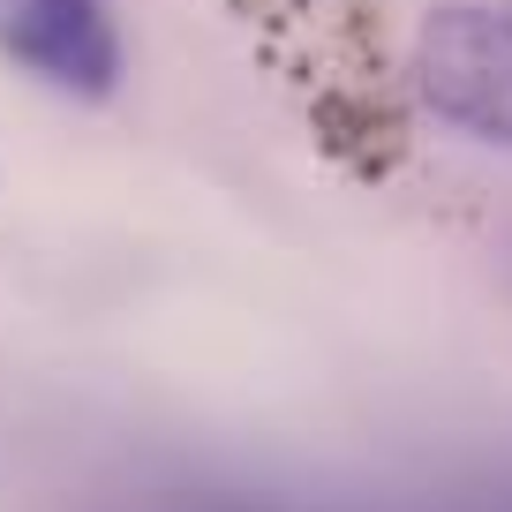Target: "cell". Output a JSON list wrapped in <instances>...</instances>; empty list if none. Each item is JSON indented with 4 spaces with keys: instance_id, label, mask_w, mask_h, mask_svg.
I'll use <instances>...</instances> for the list:
<instances>
[{
    "instance_id": "1",
    "label": "cell",
    "mask_w": 512,
    "mask_h": 512,
    "mask_svg": "<svg viewBox=\"0 0 512 512\" xmlns=\"http://www.w3.org/2000/svg\"><path fill=\"white\" fill-rule=\"evenodd\" d=\"M407 83L445 128L512 151V16L482 0H437L407 38Z\"/></svg>"
},
{
    "instance_id": "2",
    "label": "cell",
    "mask_w": 512,
    "mask_h": 512,
    "mask_svg": "<svg viewBox=\"0 0 512 512\" xmlns=\"http://www.w3.org/2000/svg\"><path fill=\"white\" fill-rule=\"evenodd\" d=\"M0 61H16L61 98L98 106L121 91L128 46L113 0H0Z\"/></svg>"
}]
</instances>
